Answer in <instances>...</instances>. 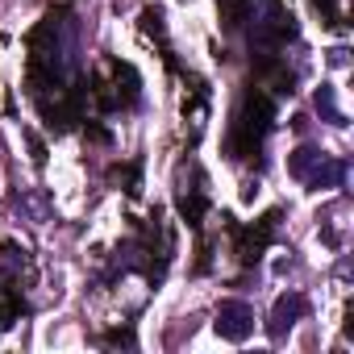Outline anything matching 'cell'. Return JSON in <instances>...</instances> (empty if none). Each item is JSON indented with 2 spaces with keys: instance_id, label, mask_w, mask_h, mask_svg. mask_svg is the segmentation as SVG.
Instances as JSON below:
<instances>
[{
  "instance_id": "6",
  "label": "cell",
  "mask_w": 354,
  "mask_h": 354,
  "mask_svg": "<svg viewBox=\"0 0 354 354\" xmlns=\"http://www.w3.org/2000/svg\"><path fill=\"white\" fill-rule=\"evenodd\" d=\"M321 162H325V154L317 146H300V150L288 154V175H292V180H300V184H308Z\"/></svg>"
},
{
  "instance_id": "5",
  "label": "cell",
  "mask_w": 354,
  "mask_h": 354,
  "mask_svg": "<svg viewBox=\"0 0 354 354\" xmlns=\"http://www.w3.org/2000/svg\"><path fill=\"white\" fill-rule=\"evenodd\" d=\"M304 313H308V300H304L300 292H283V296L275 300V308H271L267 333H271V337L279 342V337H283V333H288V329H292V325H296L300 317H304Z\"/></svg>"
},
{
  "instance_id": "7",
  "label": "cell",
  "mask_w": 354,
  "mask_h": 354,
  "mask_svg": "<svg viewBox=\"0 0 354 354\" xmlns=\"http://www.w3.org/2000/svg\"><path fill=\"white\" fill-rule=\"evenodd\" d=\"M342 180H346V162H337V158H329V154H325V162L317 167V175L308 180V188H313V192H321V188H337Z\"/></svg>"
},
{
  "instance_id": "1",
  "label": "cell",
  "mask_w": 354,
  "mask_h": 354,
  "mask_svg": "<svg viewBox=\"0 0 354 354\" xmlns=\"http://www.w3.org/2000/svg\"><path fill=\"white\" fill-rule=\"evenodd\" d=\"M80 67V21L67 9H50L30 34V92H67Z\"/></svg>"
},
{
  "instance_id": "11",
  "label": "cell",
  "mask_w": 354,
  "mask_h": 354,
  "mask_svg": "<svg viewBox=\"0 0 354 354\" xmlns=\"http://www.w3.org/2000/svg\"><path fill=\"white\" fill-rule=\"evenodd\" d=\"M26 138H30V150H34V162L42 167V162H46V146H42V142H38L34 133H26Z\"/></svg>"
},
{
  "instance_id": "8",
  "label": "cell",
  "mask_w": 354,
  "mask_h": 354,
  "mask_svg": "<svg viewBox=\"0 0 354 354\" xmlns=\"http://www.w3.org/2000/svg\"><path fill=\"white\" fill-rule=\"evenodd\" d=\"M313 104H317V113H321L329 125H346V117H342V109H337V100H333V88H329V84H321V88H317Z\"/></svg>"
},
{
  "instance_id": "4",
  "label": "cell",
  "mask_w": 354,
  "mask_h": 354,
  "mask_svg": "<svg viewBox=\"0 0 354 354\" xmlns=\"http://www.w3.org/2000/svg\"><path fill=\"white\" fill-rule=\"evenodd\" d=\"M213 329H217L225 342H246V337L254 333V308H250L246 300H221Z\"/></svg>"
},
{
  "instance_id": "2",
  "label": "cell",
  "mask_w": 354,
  "mask_h": 354,
  "mask_svg": "<svg viewBox=\"0 0 354 354\" xmlns=\"http://www.w3.org/2000/svg\"><path fill=\"white\" fill-rule=\"evenodd\" d=\"M271 121H275V100L263 96V92H250V96L242 100V109L234 113V129H230V150H234V158L254 154V150L263 146Z\"/></svg>"
},
{
  "instance_id": "3",
  "label": "cell",
  "mask_w": 354,
  "mask_h": 354,
  "mask_svg": "<svg viewBox=\"0 0 354 354\" xmlns=\"http://www.w3.org/2000/svg\"><path fill=\"white\" fill-rule=\"evenodd\" d=\"M250 50L254 55H279L296 38V21L279 0H254V17H250Z\"/></svg>"
},
{
  "instance_id": "10",
  "label": "cell",
  "mask_w": 354,
  "mask_h": 354,
  "mask_svg": "<svg viewBox=\"0 0 354 354\" xmlns=\"http://www.w3.org/2000/svg\"><path fill=\"white\" fill-rule=\"evenodd\" d=\"M104 346H133V333L129 329H113V333H104Z\"/></svg>"
},
{
  "instance_id": "9",
  "label": "cell",
  "mask_w": 354,
  "mask_h": 354,
  "mask_svg": "<svg viewBox=\"0 0 354 354\" xmlns=\"http://www.w3.org/2000/svg\"><path fill=\"white\" fill-rule=\"evenodd\" d=\"M13 317H17V296L9 288H0V333L13 325Z\"/></svg>"
}]
</instances>
